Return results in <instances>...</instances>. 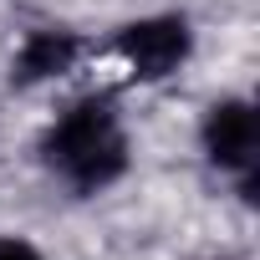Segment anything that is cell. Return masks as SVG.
Masks as SVG:
<instances>
[{
  "label": "cell",
  "mask_w": 260,
  "mask_h": 260,
  "mask_svg": "<svg viewBox=\"0 0 260 260\" xmlns=\"http://www.w3.org/2000/svg\"><path fill=\"white\" fill-rule=\"evenodd\" d=\"M41 164L72 184L77 194H102L127 174V133H122V117L117 102L107 92H87L77 97L67 112H56V122L41 133L36 143Z\"/></svg>",
  "instance_id": "1"
},
{
  "label": "cell",
  "mask_w": 260,
  "mask_h": 260,
  "mask_svg": "<svg viewBox=\"0 0 260 260\" xmlns=\"http://www.w3.org/2000/svg\"><path fill=\"white\" fill-rule=\"evenodd\" d=\"M199 148L219 174H235L245 199L255 189V158H260V117L245 97H219L204 107L199 122Z\"/></svg>",
  "instance_id": "2"
},
{
  "label": "cell",
  "mask_w": 260,
  "mask_h": 260,
  "mask_svg": "<svg viewBox=\"0 0 260 260\" xmlns=\"http://www.w3.org/2000/svg\"><path fill=\"white\" fill-rule=\"evenodd\" d=\"M112 51L127 61V72L138 82H164L189 61L194 31L184 16H143V21H127L112 36Z\"/></svg>",
  "instance_id": "3"
},
{
  "label": "cell",
  "mask_w": 260,
  "mask_h": 260,
  "mask_svg": "<svg viewBox=\"0 0 260 260\" xmlns=\"http://www.w3.org/2000/svg\"><path fill=\"white\" fill-rule=\"evenodd\" d=\"M77 61H82V36L77 31H67V26H36V31H26V41L11 56V82L16 87H41V82L67 77Z\"/></svg>",
  "instance_id": "4"
},
{
  "label": "cell",
  "mask_w": 260,
  "mask_h": 260,
  "mask_svg": "<svg viewBox=\"0 0 260 260\" xmlns=\"http://www.w3.org/2000/svg\"><path fill=\"white\" fill-rule=\"evenodd\" d=\"M0 260H46V255L21 235H0Z\"/></svg>",
  "instance_id": "5"
}]
</instances>
